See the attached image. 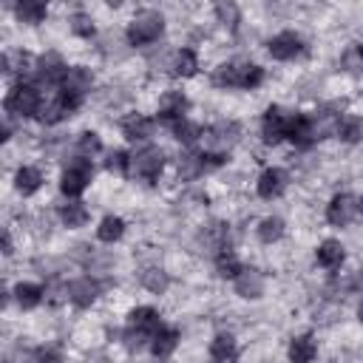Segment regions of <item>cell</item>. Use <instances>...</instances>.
I'll return each mask as SVG.
<instances>
[{"label": "cell", "instance_id": "cell-1", "mask_svg": "<svg viewBox=\"0 0 363 363\" xmlns=\"http://www.w3.org/2000/svg\"><path fill=\"white\" fill-rule=\"evenodd\" d=\"M264 82V68L250 62V60H230V62H221L216 71H213V85L218 88H258Z\"/></svg>", "mask_w": 363, "mask_h": 363}, {"label": "cell", "instance_id": "cell-2", "mask_svg": "<svg viewBox=\"0 0 363 363\" xmlns=\"http://www.w3.org/2000/svg\"><path fill=\"white\" fill-rule=\"evenodd\" d=\"M162 329V318L153 306H136L128 315V326H125V346L128 349H139L145 340H150L156 332Z\"/></svg>", "mask_w": 363, "mask_h": 363}, {"label": "cell", "instance_id": "cell-3", "mask_svg": "<svg viewBox=\"0 0 363 363\" xmlns=\"http://www.w3.org/2000/svg\"><path fill=\"white\" fill-rule=\"evenodd\" d=\"M164 31V17L156 9H142L133 14V20L128 23V43L130 45H147L156 43Z\"/></svg>", "mask_w": 363, "mask_h": 363}, {"label": "cell", "instance_id": "cell-4", "mask_svg": "<svg viewBox=\"0 0 363 363\" xmlns=\"http://www.w3.org/2000/svg\"><path fill=\"white\" fill-rule=\"evenodd\" d=\"M40 105H43L40 91H37V85H31V82H17V85L6 94V99H3V108H6V113H11V116H37V113H40Z\"/></svg>", "mask_w": 363, "mask_h": 363}, {"label": "cell", "instance_id": "cell-5", "mask_svg": "<svg viewBox=\"0 0 363 363\" xmlns=\"http://www.w3.org/2000/svg\"><path fill=\"white\" fill-rule=\"evenodd\" d=\"M164 167V153L156 145H145L136 153H130V176L142 182H156Z\"/></svg>", "mask_w": 363, "mask_h": 363}, {"label": "cell", "instance_id": "cell-6", "mask_svg": "<svg viewBox=\"0 0 363 363\" xmlns=\"http://www.w3.org/2000/svg\"><path fill=\"white\" fill-rule=\"evenodd\" d=\"M91 179H94V164H91V159L77 156V159H71V162L65 164L62 179H60V190H62L68 199H77V196L91 184Z\"/></svg>", "mask_w": 363, "mask_h": 363}, {"label": "cell", "instance_id": "cell-7", "mask_svg": "<svg viewBox=\"0 0 363 363\" xmlns=\"http://www.w3.org/2000/svg\"><path fill=\"white\" fill-rule=\"evenodd\" d=\"M68 68L71 65H65L60 54L48 51L40 60H34V79H37V85H57L60 88L62 79H65V74H68Z\"/></svg>", "mask_w": 363, "mask_h": 363}, {"label": "cell", "instance_id": "cell-8", "mask_svg": "<svg viewBox=\"0 0 363 363\" xmlns=\"http://www.w3.org/2000/svg\"><path fill=\"white\" fill-rule=\"evenodd\" d=\"M360 213V199H354L352 193H337L329 204H326V221L332 227H346L354 221V216Z\"/></svg>", "mask_w": 363, "mask_h": 363}, {"label": "cell", "instance_id": "cell-9", "mask_svg": "<svg viewBox=\"0 0 363 363\" xmlns=\"http://www.w3.org/2000/svg\"><path fill=\"white\" fill-rule=\"evenodd\" d=\"M303 48H306V45H303V37H301L298 31H281V34L269 37V43H267L269 57H272V60H281V62L301 57Z\"/></svg>", "mask_w": 363, "mask_h": 363}, {"label": "cell", "instance_id": "cell-10", "mask_svg": "<svg viewBox=\"0 0 363 363\" xmlns=\"http://www.w3.org/2000/svg\"><path fill=\"white\" fill-rule=\"evenodd\" d=\"M286 125H289V113L278 105H269L261 119V139L267 145H278L281 139H286Z\"/></svg>", "mask_w": 363, "mask_h": 363}, {"label": "cell", "instance_id": "cell-11", "mask_svg": "<svg viewBox=\"0 0 363 363\" xmlns=\"http://www.w3.org/2000/svg\"><path fill=\"white\" fill-rule=\"evenodd\" d=\"M65 292H68V301H71L74 306L85 309V306H91V303L99 298V281L91 278V275H82V278H74Z\"/></svg>", "mask_w": 363, "mask_h": 363}, {"label": "cell", "instance_id": "cell-12", "mask_svg": "<svg viewBox=\"0 0 363 363\" xmlns=\"http://www.w3.org/2000/svg\"><path fill=\"white\" fill-rule=\"evenodd\" d=\"M286 182H289L286 170H281V167H267V170L258 176L255 190H258L261 199H278V196L286 190Z\"/></svg>", "mask_w": 363, "mask_h": 363}, {"label": "cell", "instance_id": "cell-13", "mask_svg": "<svg viewBox=\"0 0 363 363\" xmlns=\"http://www.w3.org/2000/svg\"><path fill=\"white\" fill-rule=\"evenodd\" d=\"M187 108H190V102H187V96L182 94V91H167L162 99H159V119H167V122H182V119H187L184 113H187Z\"/></svg>", "mask_w": 363, "mask_h": 363}, {"label": "cell", "instance_id": "cell-14", "mask_svg": "<svg viewBox=\"0 0 363 363\" xmlns=\"http://www.w3.org/2000/svg\"><path fill=\"white\" fill-rule=\"evenodd\" d=\"M122 136L130 142H145L153 136V119L145 113H128L122 119Z\"/></svg>", "mask_w": 363, "mask_h": 363}, {"label": "cell", "instance_id": "cell-15", "mask_svg": "<svg viewBox=\"0 0 363 363\" xmlns=\"http://www.w3.org/2000/svg\"><path fill=\"white\" fill-rule=\"evenodd\" d=\"M199 238H201V244H204L210 252H216V255H221V252L230 250V230H227V224H221V221L207 224Z\"/></svg>", "mask_w": 363, "mask_h": 363}, {"label": "cell", "instance_id": "cell-16", "mask_svg": "<svg viewBox=\"0 0 363 363\" xmlns=\"http://www.w3.org/2000/svg\"><path fill=\"white\" fill-rule=\"evenodd\" d=\"M233 284H235V292L241 298H252L255 301V298L264 295V275L258 269H252V267H244Z\"/></svg>", "mask_w": 363, "mask_h": 363}, {"label": "cell", "instance_id": "cell-17", "mask_svg": "<svg viewBox=\"0 0 363 363\" xmlns=\"http://www.w3.org/2000/svg\"><path fill=\"white\" fill-rule=\"evenodd\" d=\"M210 363H238V346H235V337L221 332L213 337L210 343Z\"/></svg>", "mask_w": 363, "mask_h": 363}, {"label": "cell", "instance_id": "cell-18", "mask_svg": "<svg viewBox=\"0 0 363 363\" xmlns=\"http://www.w3.org/2000/svg\"><path fill=\"white\" fill-rule=\"evenodd\" d=\"M315 258H318V264H320L323 269H337V267L346 261V250H343V244H340V241L326 238V241H320V244H318Z\"/></svg>", "mask_w": 363, "mask_h": 363}, {"label": "cell", "instance_id": "cell-19", "mask_svg": "<svg viewBox=\"0 0 363 363\" xmlns=\"http://www.w3.org/2000/svg\"><path fill=\"white\" fill-rule=\"evenodd\" d=\"M176 346H179V329H173V326H162V329L150 337V352H153V357H159V360L170 357V354L176 352Z\"/></svg>", "mask_w": 363, "mask_h": 363}, {"label": "cell", "instance_id": "cell-20", "mask_svg": "<svg viewBox=\"0 0 363 363\" xmlns=\"http://www.w3.org/2000/svg\"><path fill=\"white\" fill-rule=\"evenodd\" d=\"M91 85H94V74L88 68H82V65H71L65 79H62V85H60V91H71V94L85 96V91H91Z\"/></svg>", "mask_w": 363, "mask_h": 363}, {"label": "cell", "instance_id": "cell-21", "mask_svg": "<svg viewBox=\"0 0 363 363\" xmlns=\"http://www.w3.org/2000/svg\"><path fill=\"white\" fill-rule=\"evenodd\" d=\"M88 218H91V210H88L79 199H71V201H65V204L60 207V221H62L68 230H79V227H85Z\"/></svg>", "mask_w": 363, "mask_h": 363}, {"label": "cell", "instance_id": "cell-22", "mask_svg": "<svg viewBox=\"0 0 363 363\" xmlns=\"http://www.w3.org/2000/svg\"><path fill=\"white\" fill-rule=\"evenodd\" d=\"M318 357V343L312 335H298L289 343V360L292 363H312Z\"/></svg>", "mask_w": 363, "mask_h": 363}, {"label": "cell", "instance_id": "cell-23", "mask_svg": "<svg viewBox=\"0 0 363 363\" xmlns=\"http://www.w3.org/2000/svg\"><path fill=\"white\" fill-rule=\"evenodd\" d=\"M335 136H337L340 142H346V145L363 142V119L354 116V113L340 116V122H337V128H335Z\"/></svg>", "mask_w": 363, "mask_h": 363}, {"label": "cell", "instance_id": "cell-24", "mask_svg": "<svg viewBox=\"0 0 363 363\" xmlns=\"http://www.w3.org/2000/svg\"><path fill=\"white\" fill-rule=\"evenodd\" d=\"M14 187H17L23 196H31V193H37V190L43 187V173H40V167L23 164V167L17 170V176H14Z\"/></svg>", "mask_w": 363, "mask_h": 363}, {"label": "cell", "instance_id": "cell-25", "mask_svg": "<svg viewBox=\"0 0 363 363\" xmlns=\"http://www.w3.org/2000/svg\"><path fill=\"white\" fill-rule=\"evenodd\" d=\"M170 68H173V77H193L199 71V57L193 48H179L170 60Z\"/></svg>", "mask_w": 363, "mask_h": 363}, {"label": "cell", "instance_id": "cell-26", "mask_svg": "<svg viewBox=\"0 0 363 363\" xmlns=\"http://www.w3.org/2000/svg\"><path fill=\"white\" fill-rule=\"evenodd\" d=\"M14 298H17V303H20L23 309H34V306L43 303L45 289H43L40 284H28V281H23V284L14 286Z\"/></svg>", "mask_w": 363, "mask_h": 363}, {"label": "cell", "instance_id": "cell-27", "mask_svg": "<svg viewBox=\"0 0 363 363\" xmlns=\"http://www.w3.org/2000/svg\"><path fill=\"white\" fill-rule=\"evenodd\" d=\"M14 14H17L23 23L37 26V23H43V20H45L48 9H45V3H40V0H20V3L14 6Z\"/></svg>", "mask_w": 363, "mask_h": 363}, {"label": "cell", "instance_id": "cell-28", "mask_svg": "<svg viewBox=\"0 0 363 363\" xmlns=\"http://www.w3.org/2000/svg\"><path fill=\"white\" fill-rule=\"evenodd\" d=\"M125 235V221L119 218V216H105L102 221H99V227H96V238L102 241V244H113V241H119Z\"/></svg>", "mask_w": 363, "mask_h": 363}, {"label": "cell", "instance_id": "cell-29", "mask_svg": "<svg viewBox=\"0 0 363 363\" xmlns=\"http://www.w3.org/2000/svg\"><path fill=\"white\" fill-rule=\"evenodd\" d=\"M139 281H142V286H145V289H150L153 295H162V292L170 286L167 272H164V269H159V267H147V269H142Z\"/></svg>", "mask_w": 363, "mask_h": 363}, {"label": "cell", "instance_id": "cell-30", "mask_svg": "<svg viewBox=\"0 0 363 363\" xmlns=\"http://www.w3.org/2000/svg\"><path fill=\"white\" fill-rule=\"evenodd\" d=\"M255 233H258V238H261L264 244H272V241H278V238L284 235V221H281L278 216H267V218L258 221Z\"/></svg>", "mask_w": 363, "mask_h": 363}, {"label": "cell", "instance_id": "cell-31", "mask_svg": "<svg viewBox=\"0 0 363 363\" xmlns=\"http://www.w3.org/2000/svg\"><path fill=\"white\" fill-rule=\"evenodd\" d=\"M340 65L349 71V74H363V43H352L346 51H343V57H340Z\"/></svg>", "mask_w": 363, "mask_h": 363}, {"label": "cell", "instance_id": "cell-32", "mask_svg": "<svg viewBox=\"0 0 363 363\" xmlns=\"http://www.w3.org/2000/svg\"><path fill=\"white\" fill-rule=\"evenodd\" d=\"M173 136H176L182 145H193V142H199L204 133H201V125H196V122H190V119H182V122L173 125Z\"/></svg>", "mask_w": 363, "mask_h": 363}, {"label": "cell", "instance_id": "cell-33", "mask_svg": "<svg viewBox=\"0 0 363 363\" xmlns=\"http://www.w3.org/2000/svg\"><path fill=\"white\" fill-rule=\"evenodd\" d=\"M241 269H244V267L238 264V258H235L230 250H227V252H221V255H216V272H218L221 278H233V281H235Z\"/></svg>", "mask_w": 363, "mask_h": 363}, {"label": "cell", "instance_id": "cell-34", "mask_svg": "<svg viewBox=\"0 0 363 363\" xmlns=\"http://www.w3.org/2000/svg\"><path fill=\"white\" fill-rule=\"evenodd\" d=\"M37 119H40L43 125H57L60 119H65V111H62V105H60V99L54 96V99H48V102H43V105H40V113H37Z\"/></svg>", "mask_w": 363, "mask_h": 363}, {"label": "cell", "instance_id": "cell-35", "mask_svg": "<svg viewBox=\"0 0 363 363\" xmlns=\"http://www.w3.org/2000/svg\"><path fill=\"white\" fill-rule=\"evenodd\" d=\"M77 150H79L82 159H91V156H96V153L102 150V139H99L94 130H85V133H79V139H77Z\"/></svg>", "mask_w": 363, "mask_h": 363}, {"label": "cell", "instance_id": "cell-36", "mask_svg": "<svg viewBox=\"0 0 363 363\" xmlns=\"http://www.w3.org/2000/svg\"><path fill=\"white\" fill-rule=\"evenodd\" d=\"M207 170V164H204V159L201 156H193V153H184L182 159H179V173L184 176V179H196L199 173H204Z\"/></svg>", "mask_w": 363, "mask_h": 363}, {"label": "cell", "instance_id": "cell-37", "mask_svg": "<svg viewBox=\"0 0 363 363\" xmlns=\"http://www.w3.org/2000/svg\"><path fill=\"white\" fill-rule=\"evenodd\" d=\"M105 167L111 173H119V176H128L130 173V156L125 150H111L108 159H105Z\"/></svg>", "mask_w": 363, "mask_h": 363}, {"label": "cell", "instance_id": "cell-38", "mask_svg": "<svg viewBox=\"0 0 363 363\" xmlns=\"http://www.w3.org/2000/svg\"><path fill=\"white\" fill-rule=\"evenodd\" d=\"M71 31L77 37H94V20H91V14H85V11L71 14Z\"/></svg>", "mask_w": 363, "mask_h": 363}, {"label": "cell", "instance_id": "cell-39", "mask_svg": "<svg viewBox=\"0 0 363 363\" xmlns=\"http://www.w3.org/2000/svg\"><path fill=\"white\" fill-rule=\"evenodd\" d=\"M216 17H218V23H224L230 31L238 26V6H233V3H218L216 6Z\"/></svg>", "mask_w": 363, "mask_h": 363}, {"label": "cell", "instance_id": "cell-40", "mask_svg": "<svg viewBox=\"0 0 363 363\" xmlns=\"http://www.w3.org/2000/svg\"><path fill=\"white\" fill-rule=\"evenodd\" d=\"M31 363H62V354L51 346H40V349H34Z\"/></svg>", "mask_w": 363, "mask_h": 363}, {"label": "cell", "instance_id": "cell-41", "mask_svg": "<svg viewBox=\"0 0 363 363\" xmlns=\"http://www.w3.org/2000/svg\"><path fill=\"white\" fill-rule=\"evenodd\" d=\"M349 289H357V292H363V269H357V272L352 275V281H349Z\"/></svg>", "mask_w": 363, "mask_h": 363}, {"label": "cell", "instance_id": "cell-42", "mask_svg": "<svg viewBox=\"0 0 363 363\" xmlns=\"http://www.w3.org/2000/svg\"><path fill=\"white\" fill-rule=\"evenodd\" d=\"M3 255H11V235L3 233Z\"/></svg>", "mask_w": 363, "mask_h": 363}, {"label": "cell", "instance_id": "cell-43", "mask_svg": "<svg viewBox=\"0 0 363 363\" xmlns=\"http://www.w3.org/2000/svg\"><path fill=\"white\" fill-rule=\"evenodd\" d=\"M357 318H360V323H363V303L357 306Z\"/></svg>", "mask_w": 363, "mask_h": 363}, {"label": "cell", "instance_id": "cell-44", "mask_svg": "<svg viewBox=\"0 0 363 363\" xmlns=\"http://www.w3.org/2000/svg\"><path fill=\"white\" fill-rule=\"evenodd\" d=\"M360 213H363V199H360Z\"/></svg>", "mask_w": 363, "mask_h": 363}]
</instances>
